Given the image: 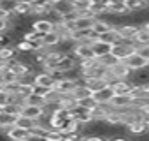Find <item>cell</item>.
Instances as JSON below:
<instances>
[{"label": "cell", "instance_id": "cell-1", "mask_svg": "<svg viewBox=\"0 0 149 141\" xmlns=\"http://www.w3.org/2000/svg\"><path fill=\"white\" fill-rule=\"evenodd\" d=\"M135 51H137V44L133 41H121L119 44H114L112 46V55L116 58H119L121 62L126 56H130L132 53H135Z\"/></svg>", "mask_w": 149, "mask_h": 141}, {"label": "cell", "instance_id": "cell-2", "mask_svg": "<svg viewBox=\"0 0 149 141\" xmlns=\"http://www.w3.org/2000/svg\"><path fill=\"white\" fill-rule=\"evenodd\" d=\"M47 113V109H46V106H33V104H25L23 108H21V116H26V118H32V120H35V122H39L44 115Z\"/></svg>", "mask_w": 149, "mask_h": 141}, {"label": "cell", "instance_id": "cell-3", "mask_svg": "<svg viewBox=\"0 0 149 141\" xmlns=\"http://www.w3.org/2000/svg\"><path fill=\"white\" fill-rule=\"evenodd\" d=\"M114 30L119 34V37L123 41H133L137 32L140 30V25H128V23H123V25H118L114 27Z\"/></svg>", "mask_w": 149, "mask_h": 141}, {"label": "cell", "instance_id": "cell-4", "mask_svg": "<svg viewBox=\"0 0 149 141\" xmlns=\"http://www.w3.org/2000/svg\"><path fill=\"white\" fill-rule=\"evenodd\" d=\"M132 70H140V69H146V67H149V62L144 58V56H140L137 51L135 53H132L130 56H126L125 60H123Z\"/></svg>", "mask_w": 149, "mask_h": 141}, {"label": "cell", "instance_id": "cell-5", "mask_svg": "<svg viewBox=\"0 0 149 141\" xmlns=\"http://www.w3.org/2000/svg\"><path fill=\"white\" fill-rule=\"evenodd\" d=\"M6 136H7V139H11V141H28V139H30V130L14 125V127H11V129L6 130Z\"/></svg>", "mask_w": 149, "mask_h": 141}, {"label": "cell", "instance_id": "cell-6", "mask_svg": "<svg viewBox=\"0 0 149 141\" xmlns=\"http://www.w3.org/2000/svg\"><path fill=\"white\" fill-rule=\"evenodd\" d=\"M111 73H112V76L116 78V80H130L132 78V74H133V70L125 63V62H119V63H116L112 69H109Z\"/></svg>", "mask_w": 149, "mask_h": 141}, {"label": "cell", "instance_id": "cell-7", "mask_svg": "<svg viewBox=\"0 0 149 141\" xmlns=\"http://www.w3.org/2000/svg\"><path fill=\"white\" fill-rule=\"evenodd\" d=\"M77 85H79L77 81L65 78V80H61V81L54 83V87H53V88H54L56 92H60L61 95H70V94H74V90H76V87H77Z\"/></svg>", "mask_w": 149, "mask_h": 141}, {"label": "cell", "instance_id": "cell-8", "mask_svg": "<svg viewBox=\"0 0 149 141\" xmlns=\"http://www.w3.org/2000/svg\"><path fill=\"white\" fill-rule=\"evenodd\" d=\"M74 55H76L81 60H90V58H97L95 56V51H93V46L91 44H76V48H74L72 51Z\"/></svg>", "mask_w": 149, "mask_h": 141}, {"label": "cell", "instance_id": "cell-9", "mask_svg": "<svg viewBox=\"0 0 149 141\" xmlns=\"http://www.w3.org/2000/svg\"><path fill=\"white\" fill-rule=\"evenodd\" d=\"M111 87L114 88V94H116V95H130L132 90H133L137 85H133L130 80H118V81L112 83Z\"/></svg>", "mask_w": 149, "mask_h": 141}, {"label": "cell", "instance_id": "cell-10", "mask_svg": "<svg viewBox=\"0 0 149 141\" xmlns=\"http://www.w3.org/2000/svg\"><path fill=\"white\" fill-rule=\"evenodd\" d=\"M132 104H133V99L130 95H114L111 101V108L118 109V111H123V109L130 108Z\"/></svg>", "mask_w": 149, "mask_h": 141}, {"label": "cell", "instance_id": "cell-11", "mask_svg": "<svg viewBox=\"0 0 149 141\" xmlns=\"http://www.w3.org/2000/svg\"><path fill=\"white\" fill-rule=\"evenodd\" d=\"M125 7L128 13H142L149 9V0H125Z\"/></svg>", "mask_w": 149, "mask_h": 141}, {"label": "cell", "instance_id": "cell-12", "mask_svg": "<svg viewBox=\"0 0 149 141\" xmlns=\"http://www.w3.org/2000/svg\"><path fill=\"white\" fill-rule=\"evenodd\" d=\"M111 104H98L97 108L91 109V116H93V122H105L107 115L111 113Z\"/></svg>", "mask_w": 149, "mask_h": 141}, {"label": "cell", "instance_id": "cell-13", "mask_svg": "<svg viewBox=\"0 0 149 141\" xmlns=\"http://www.w3.org/2000/svg\"><path fill=\"white\" fill-rule=\"evenodd\" d=\"M32 28H33L35 32H39V34L46 35V34H49V32H53V30H54V23H53L51 20H37V21H33Z\"/></svg>", "mask_w": 149, "mask_h": 141}, {"label": "cell", "instance_id": "cell-14", "mask_svg": "<svg viewBox=\"0 0 149 141\" xmlns=\"http://www.w3.org/2000/svg\"><path fill=\"white\" fill-rule=\"evenodd\" d=\"M114 95H116V94H114V88H112V87H107V88H104V90L93 94V97H95V101H97L98 104H111V101H112Z\"/></svg>", "mask_w": 149, "mask_h": 141}, {"label": "cell", "instance_id": "cell-15", "mask_svg": "<svg viewBox=\"0 0 149 141\" xmlns=\"http://www.w3.org/2000/svg\"><path fill=\"white\" fill-rule=\"evenodd\" d=\"M54 80H53V76L47 73V70H44V73H39V74H35V85L37 87H44V88H53L54 87Z\"/></svg>", "mask_w": 149, "mask_h": 141}, {"label": "cell", "instance_id": "cell-16", "mask_svg": "<svg viewBox=\"0 0 149 141\" xmlns=\"http://www.w3.org/2000/svg\"><path fill=\"white\" fill-rule=\"evenodd\" d=\"M84 85L91 90V94H97V92H100V90H104V88H107V87H111L104 78H93V80H86L84 81Z\"/></svg>", "mask_w": 149, "mask_h": 141}, {"label": "cell", "instance_id": "cell-17", "mask_svg": "<svg viewBox=\"0 0 149 141\" xmlns=\"http://www.w3.org/2000/svg\"><path fill=\"white\" fill-rule=\"evenodd\" d=\"M18 81H19V76L14 73V70L7 69V67L4 65V69L0 70V83H2V87L7 85V83H18Z\"/></svg>", "mask_w": 149, "mask_h": 141}, {"label": "cell", "instance_id": "cell-18", "mask_svg": "<svg viewBox=\"0 0 149 141\" xmlns=\"http://www.w3.org/2000/svg\"><path fill=\"white\" fill-rule=\"evenodd\" d=\"M42 42H44V46L47 48V49H56L58 48V44L61 42V37H60V34L58 32H49V34H46L44 35V39H42Z\"/></svg>", "mask_w": 149, "mask_h": 141}, {"label": "cell", "instance_id": "cell-19", "mask_svg": "<svg viewBox=\"0 0 149 141\" xmlns=\"http://www.w3.org/2000/svg\"><path fill=\"white\" fill-rule=\"evenodd\" d=\"M16 122H18V115H11V113H6V111L0 113V127H2L4 130L14 127Z\"/></svg>", "mask_w": 149, "mask_h": 141}, {"label": "cell", "instance_id": "cell-20", "mask_svg": "<svg viewBox=\"0 0 149 141\" xmlns=\"http://www.w3.org/2000/svg\"><path fill=\"white\" fill-rule=\"evenodd\" d=\"M93 51H95V56H97V58L105 56V55H111V53H112V44H107V42L97 41V42L93 44Z\"/></svg>", "mask_w": 149, "mask_h": 141}, {"label": "cell", "instance_id": "cell-21", "mask_svg": "<svg viewBox=\"0 0 149 141\" xmlns=\"http://www.w3.org/2000/svg\"><path fill=\"white\" fill-rule=\"evenodd\" d=\"M112 28H114V27H112L107 20H104V18H98V20L95 21V25H93V32H95L98 37H100L102 34H107V32L112 30Z\"/></svg>", "mask_w": 149, "mask_h": 141}, {"label": "cell", "instance_id": "cell-22", "mask_svg": "<svg viewBox=\"0 0 149 141\" xmlns=\"http://www.w3.org/2000/svg\"><path fill=\"white\" fill-rule=\"evenodd\" d=\"M97 20H98V18H93V16H79V18L76 20V30H77V28H81V30L93 28V25H95Z\"/></svg>", "mask_w": 149, "mask_h": 141}, {"label": "cell", "instance_id": "cell-23", "mask_svg": "<svg viewBox=\"0 0 149 141\" xmlns=\"http://www.w3.org/2000/svg\"><path fill=\"white\" fill-rule=\"evenodd\" d=\"M126 129H128V132L133 134V136H142V134H147V132H149V129H147V125H146L144 120H139V122L128 125Z\"/></svg>", "mask_w": 149, "mask_h": 141}, {"label": "cell", "instance_id": "cell-24", "mask_svg": "<svg viewBox=\"0 0 149 141\" xmlns=\"http://www.w3.org/2000/svg\"><path fill=\"white\" fill-rule=\"evenodd\" d=\"M53 9H54L60 16H65V14H68V13H74V6H72L70 0H61V2H58V4H53Z\"/></svg>", "mask_w": 149, "mask_h": 141}, {"label": "cell", "instance_id": "cell-25", "mask_svg": "<svg viewBox=\"0 0 149 141\" xmlns=\"http://www.w3.org/2000/svg\"><path fill=\"white\" fill-rule=\"evenodd\" d=\"M13 13H14L16 16H19V18L32 16V4H30V2H18Z\"/></svg>", "mask_w": 149, "mask_h": 141}, {"label": "cell", "instance_id": "cell-26", "mask_svg": "<svg viewBox=\"0 0 149 141\" xmlns=\"http://www.w3.org/2000/svg\"><path fill=\"white\" fill-rule=\"evenodd\" d=\"M98 41H102V42H107V44H112V46H114V44H119L123 39H121V37H119V34L112 28V30H109L107 34H102V35L98 37Z\"/></svg>", "mask_w": 149, "mask_h": 141}, {"label": "cell", "instance_id": "cell-27", "mask_svg": "<svg viewBox=\"0 0 149 141\" xmlns=\"http://www.w3.org/2000/svg\"><path fill=\"white\" fill-rule=\"evenodd\" d=\"M72 95H74V97H76V99L79 101V99H86V97H91L93 94H91V90H90V88L84 85V80H83V81H81V83L76 87V90H74V94H72Z\"/></svg>", "mask_w": 149, "mask_h": 141}, {"label": "cell", "instance_id": "cell-28", "mask_svg": "<svg viewBox=\"0 0 149 141\" xmlns=\"http://www.w3.org/2000/svg\"><path fill=\"white\" fill-rule=\"evenodd\" d=\"M97 60H98V63H100L102 67H105V69H112L116 63H119V62H121V60H119V58H116L112 53H111V55H105V56H100V58H97Z\"/></svg>", "mask_w": 149, "mask_h": 141}, {"label": "cell", "instance_id": "cell-29", "mask_svg": "<svg viewBox=\"0 0 149 141\" xmlns=\"http://www.w3.org/2000/svg\"><path fill=\"white\" fill-rule=\"evenodd\" d=\"M105 123L107 125H119V123H123V113L118 111V109H111V113L105 118Z\"/></svg>", "mask_w": 149, "mask_h": 141}, {"label": "cell", "instance_id": "cell-30", "mask_svg": "<svg viewBox=\"0 0 149 141\" xmlns=\"http://www.w3.org/2000/svg\"><path fill=\"white\" fill-rule=\"evenodd\" d=\"M133 42L137 44V48H139V46H144V44H149V30H146L144 27H140V30L137 32Z\"/></svg>", "mask_w": 149, "mask_h": 141}, {"label": "cell", "instance_id": "cell-31", "mask_svg": "<svg viewBox=\"0 0 149 141\" xmlns=\"http://www.w3.org/2000/svg\"><path fill=\"white\" fill-rule=\"evenodd\" d=\"M11 58H16V49L11 48V46H6V48H0V62H7Z\"/></svg>", "mask_w": 149, "mask_h": 141}, {"label": "cell", "instance_id": "cell-32", "mask_svg": "<svg viewBox=\"0 0 149 141\" xmlns=\"http://www.w3.org/2000/svg\"><path fill=\"white\" fill-rule=\"evenodd\" d=\"M30 95H33V85H21L19 83V90H18V97L26 101Z\"/></svg>", "mask_w": 149, "mask_h": 141}, {"label": "cell", "instance_id": "cell-33", "mask_svg": "<svg viewBox=\"0 0 149 141\" xmlns=\"http://www.w3.org/2000/svg\"><path fill=\"white\" fill-rule=\"evenodd\" d=\"M77 106L91 111L93 108H97V106H98V102H97V101H95V97L91 95V97H86V99H79V101H77Z\"/></svg>", "mask_w": 149, "mask_h": 141}, {"label": "cell", "instance_id": "cell-34", "mask_svg": "<svg viewBox=\"0 0 149 141\" xmlns=\"http://www.w3.org/2000/svg\"><path fill=\"white\" fill-rule=\"evenodd\" d=\"M16 125H18V127H23V129H26V130H30V129H33V127L37 125V122L32 120V118H26V116H21V115H19Z\"/></svg>", "mask_w": 149, "mask_h": 141}, {"label": "cell", "instance_id": "cell-35", "mask_svg": "<svg viewBox=\"0 0 149 141\" xmlns=\"http://www.w3.org/2000/svg\"><path fill=\"white\" fill-rule=\"evenodd\" d=\"M44 141H63V132L56 130V129H51V130H47Z\"/></svg>", "mask_w": 149, "mask_h": 141}, {"label": "cell", "instance_id": "cell-36", "mask_svg": "<svg viewBox=\"0 0 149 141\" xmlns=\"http://www.w3.org/2000/svg\"><path fill=\"white\" fill-rule=\"evenodd\" d=\"M26 104H33V106H46V101H44V97H40V95H37V94H33V95H30V97L26 99Z\"/></svg>", "mask_w": 149, "mask_h": 141}, {"label": "cell", "instance_id": "cell-37", "mask_svg": "<svg viewBox=\"0 0 149 141\" xmlns=\"http://www.w3.org/2000/svg\"><path fill=\"white\" fill-rule=\"evenodd\" d=\"M9 95H18V90H19V81L18 83H7V85H4L2 87Z\"/></svg>", "mask_w": 149, "mask_h": 141}, {"label": "cell", "instance_id": "cell-38", "mask_svg": "<svg viewBox=\"0 0 149 141\" xmlns=\"http://www.w3.org/2000/svg\"><path fill=\"white\" fill-rule=\"evenodd\" d=\"M16 49H19V51H33L32 49V44L28 41H25V39H19L16 42Z\"/></svg>", "mask_w": 149, "mask_h": 141}, {"label": "cell", "instance_id": "cell-39", "mask_svg": "<svg viewBox=\"0 0 149 141\" xmlns=\"http://www.w3.org/2000/svg\"><path fill=\"white\" fill-rule=\"evenodd\" d=\"M47 73H49V74L53 76V80H54L56 83L67 78V76H65V73H63V70H60V69H53V70H47Z\"/></svg>", "mask_w": 149, "mask_h": 141}, {"label": "cell", "instance_id": "cell-40", "mask_svg": "<svg viewBox=\"0 0 149 141\" xmlns=\"http://www.w3.org/2000/svg\"><path fill=\"white\" fill-rule=\"evenodd\" d=\"M137 53L140 55V56H144L147 62H149V44H144V46H139L137 48Z\"/></svg>", "mask_w": 149, "mask_h": 141}, {"label": "cell", "instance_id": "cell-41", "mask_svg": "<svg viewBox=\"0 0 149 141\" xmlns=\"http://www.w3.org/2000/svg\"><path fill=\"white\" fill-rule=\"evenodd\" d=\"M7 104H9V94L2 88V90H0V106H4V108H6Z\"/></svg>", "mask_w": 149, "mask_h": 141}, {"label": "cell", "instance_id": "cell-42", "mask_svg": "<svg viewBox=\"0 0 149 141\" xmlns=\"http://www.w3.org/2000/svg\"><path fill=\"white\" fill-rule=\"evenodd\" d=\"M109 141H132L130 137H126L125 134H119V136H111Z\"/></svg>", "mask_w": 149, "mask_h": 141}, {"label": "cell", "instance_id": "cell-43", "mask_svg": "<svg viewBox=\"0 0 149 141\" xmlns=\"http://www.w3.org/2000/svg\"><path fill=\"white\" fill-rule=\"evenodd\" d=\"M7 28H9V23L6 20H0V34H6Z\"/></svg>", "mask_w": 149, "mask_h": 141}, {"label": "cell", "instance_id": "cell-44", "mask_svg": "<svg viewBox=\"0 0 149 141\" xmlns=\"http://www.w3.org/2000/svg\"><path fill=\"white\" fill-rule=\"evenodd\" d=\"M142 115H144V118H146V116H149V102L142 106Z\"/></svg>", "mask_w": 149, "mask_h": 141}, {"label": "cell", "instance_id": "cell-45", "mask_svg": "<svg viewBox=\"0 0 149 141\" xmlns=\"http://www.w3.org/2000/svg\"><path fill=\"white\" fill-rule=\"evenodd\" d=\"M142 27H144V28H146V30H149V20H147V21H146V23H144V25H142Z\"/></svg>", "mask_w": 149, "mask_h": 141}, {"label": "cell", "instance_id": "cell-46", "mask_svg": "<svg viewBox=\"0 0 149 141\" xmlns=\"http://www.w3.org/2000/svg\"><path fill=\"white\" fill-rule=\"evenodd\" d=\"M144 122H146V125H147V129H149V116H146V118H144Z\"/></svg>", "mask_w": 149, "mask_h": 141}, {"label": "cell", "instance_id": "cell-47", "mask_svg": "<svg viewBox=\"0 0 149 141\" xmlns=\"http://www.w3.org/2000/svg\"><path fill=\"white\" fill-rule=\"evenodd\" d=\"M51 4H58V2H61V0H49Z\"/></svg>", "mask_w": 149, "mask_h": 141}, {"label": "cell", "instance_id": "cell-48", "mask_svg": "<svg viewBox=\"0 0 149 141\" xmlns=\"http://www.w3.org/2000/svg\"><path fill=\"white\" fill-rule=\"evenodd\" d=\"M0 113H4V106H0Z\"/></svg>", "mask_w": 149, "mask_h": 141}, {"label": "cell", "instance_id": "cell-49", "mask_svg": "<svg viewBox=\"0 0 149 141\" xmlns=\"http://www.w3.org/2000/svg\"><path fill=\"white\" fill-rule=\"evenodd\" d=\"M0 90H2V83H0Z\"/></svg>", "mask_w": 149, "mask_h": 141}, {"label": "cell", "instance_id": "cell-50", "mask_svg": "<svg viewBox=\"0 0 149 141\" xmlns=\"http://www.w3.org/2000/svg\"><path fill=\"white\" fill-rule=\"evenodd\" d=\"M2 130H4V129H2V127H0V132H2Z\"/></svg>", "mask_w": 149, "mask_h": 141}, {"label": "cell", "instance_id": "cell-51", "mask_svg": "<svg viewBox=\"0 0 149 141\" xmlns=\"http://www.w3.org/2000/svg\"><path fill=\"white\" fill-rule=\"evenodd\" d=\"M88 2H93V0H88Z\"/></svg>", "mask_w": 149, "mask_h": 141}]
</instances>
